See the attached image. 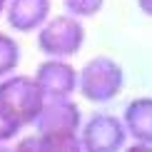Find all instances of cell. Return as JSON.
Wrapping results in <instances>:
<instances>
[{
	"instance_id": "cell-1",
	"label": "cell",
	"mask_w": 152,
	"mask_h": 152,
	"mask_svg": "<svg viewBox=\"0 0 152 152\" xmlns=\"http://www.w3.org/2000/svg\"><path fill=\"white\" fill-rule=\"evenodd\" d=\"M125 90V67L110 55H95L77 67V95L92 105H110Z\"/></svg>"
},
{
	"instance_id": "cell-2",
	"label": "cell",
	"mask_w": 152,
	"mask_h": 152,
	"mask_svg": "<svg viewBox=\"0 0 152 152\" xmlns=\"http://www.w3.org/2000/svg\"><path fill=\"white\" fill-rule=\"evenodd\" d=\"M35 40H37V50L45 58L72 60L75 55H80V50L85 48V40H87L85 20L70 15V12L50 15L45 25L35 33Z\"/></svg>"
},
{
	"instance_id": "cell-3",
	"label": "cell",
	"mask_w": 152,
	"mask_h": 152,
	"mask_svg": "<svg viewBox=\"0 0 152 152\" xmlns=\"http://www.w3.org/2000/svg\"><path fill=\"white\" fill-rule=\"evenodd\" d=\"M42 102H45V95L33 75L12 72L0 80V105L8 107L23 122V127H33Z\"/></svg>"
},
{
	"instance_id": "cell-4",
	"label": "cell",
	"mask_w": 152,
	"mask_h": 152,
	"mask_svg": "<svg viewBox=\"0 0 152 152\" xmlns=\"http://www.w3.org/2000/svg\"><path fill=\"white\" fill-rule=\"evenodd\" d=\"M77 137L85 152H122L130 145L122 117L112 112H92L87 120H82Z\"/></svg>"
},
{
	"instance_id": "cell-5",
	"label": "cell",
	"mask_w": 152,
	"mask_h": 152,
	"mask_svg": "<svg viewBox=\"0 0 152 152\" xmlns=\"http://www.w3.org/2000/svg\"><path fill=\"white\" fill-rule=\"evenodd\" d=\"M45 97H75L77 95V67L62 58H45L33 72Z\"/></svg>"
},
{
	"instance_id": "cell-6",
	"label": "cell",
	"mask_w": 152,
	"mask_h": 152,
	"mask_svg": "<svg viewBox=\"0 0 152 152\" xmlns=\"http://www.w3.org/2000/svg\"><path fill=\"white\" fill-rule=\"evenodd\" d=\"M82 120L85 117L75 97H45L33 127L35 132H77Z\"/></svg>"
},
{
	"instance_id": "cell-7",
	"label": "cell",
	"mask_w": 152,
	"mask_h": 152,
	"mask_svg": "<svg viewBox=\"0 0 152 152\" xmlns=\"http://www.w3.org/2000/svg\"><path fill=\"white\" fill-rule=\"evenodd\" d=\"M3 15L12 33L33 35L53 15V0H8Z\"/></svg>"
},
{
	"instance_id": "cell-8",
	"label": "cell",
	"mask_w": 152,
	"mask_h": 152,
	"mask_svg": "<svg viewBox=\"0 0 152 152\" xmlns=\"http://www.w3.org/2000/svg\"><path fill=\"white\" fill-rule=\"evenodd\" d=\"M120 117L127 127L130 142L152 145V95H140L130 100Z\"/></svg>"
},
{
	"instance_id": "cell-9",
	"label": "cell",
	"mask_w": 152,
	"mask_h": 152,
	"mask_svg": "<svg viewBox=\"0 0 152 152\" xmlns=\"http://www.w3.org/2000/svg\"><path fill=\"white\" fill-rule=\"evenodd\" d=\"M40 152H85L77 132H37Z\"/></svg>"
},
{
	"instance_id": "cell-10",
	"label": "cell",
	"mask_w": 152,
	"mask_h": 152,
	"mask_svg": "<svg viewBox=\"0 0 152 152\" xmlns=\"http://www.w3.org/2000/svg\"><path fill=\"white\" fill-rule=\"evenodd\" d=\"M20 58H23L20 42H18L10 33H3V30H0V80L12 75V72H18Z\"/></svg>"
},
{
	"instance_id": "cell-11",
	"label": "cell",
	"mask_w": 152,
	"mask_h": 152,
	"mask_svg": "<svg viewBox=\"0 0 152 152\" xmlns=\"http://www.w3.org/2000/svg\"><path fill=\"white\" fill-rule=\"evenodd\" d=\"M105 3L107 0H62V8H65V12L80 18V20H90L102 12Z\"/></svg>"
},
{
	"instance_id": "cell-12",
	"label": "cell",
	"mask_w": 152,
	"mask_h": 152,
	"mask_svg": "<svg viewBox=\"0 0 152 152\" xmlns=\"http://www.w3.org/2000/svg\"><path fill=\"white\" fill-rule=\"evenodd\" d=\"M23 132V122L18 120L8 107L0 105V142H15Z\"/></svg>"
},
{
	"instance_id": "cell-13",
	"label": "cell",
	"mask_w": 152,
	"mask_h": 152,
	"mask_svg": "<svg viewBox=\"0 0 152 152\" xmlns=\"http://www.w3.org/2000/svg\"><path fill=\"white\" fill-rule=\"evenodd\" d=\"M12 152H40V140H37V132L28 137H18L12 145Z\"/></svg>"
},
{
	"instance_id": "cell-14",
	"label": "cell",
	"mask_w": 152,
	"mask_h": 152,
	"mask_svg": "<svg viewBox=\"0 0 152 152\" xmlns=\"http://www.w3.org/2000/svg\"><path fill=\"white\" fill-rule=\"evenodd\" d=\"M122 152H152V145H145V142H130Z\"/></svg>"
},
{
	"instance_id": "cell-15",
	"label": "cell",
	"mask_w": 152,
	"mask_h": 152,
	"mask_svg": "<svg viewBox=\"0 0 152 152\" xmlns=\"http://www.w3.org/2000/svg\"><path fill=\"white\" fill-rule=\"evenodd\" d=\"M137 8H140L142 15L152 18V0H137Z\"/></svg>"
},
{
	"instance_id": "cell-16",
	"label": "cell",
	"mask_w": 152,
	"mask_h": 152,
	"mask_svg": "<svg viewBox=\"0 0 152 152\" xmlns=\"http://www.w3.org/2000/svg\"><path fill=\"white\" fill-rule=\"evenodd\" d=\"M0 152H12V142H0Z\"/></svg>"
},
{
	"instance_id": "cell-17",
	"label": "cell",
	"mask_w": 152,
	"mask_h": 152,
	"mask_svg": "<svg viewBox=\"0 0 152 152\" xmlns=\"http://www.w3.org/2000/svg\"><path fill=\"white\" fill-rule=\"evenodd\" d=\"M5 5H8V0H0V18H3V12H5Z\"/></svg>"
}]
</instances>
